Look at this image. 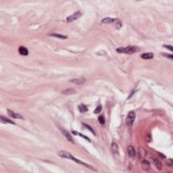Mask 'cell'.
Listing matches in <instances>:
<instances>
[{"label": "cell", "instance_id": "cell-1", "mask_svg": "<svg viewBox=\"0 0 173 173\" xmlns=\"http://www.w3.org/2000/svg\"><path fill=\"white\" fill-rule=\"evenodd\" d=\"M58 154L59 156H60L62 158H66V159H70V160H73V161H75L76 163H77V164L83 165V166H84L88 168L91 169V170H93L94 171H97V170L93 166H91V165H89L88 164H86V163H84V162H82V161H80L79 160H78V159H76V158H75L73 155L70 154V153H68V151L61 150V151H60L58 152Z\"/></svg>", "mask_w": 173, "mask_h": 173}, {"label": "cell", "instance_id": "cell-2", "mask_svg": "<svg viewBox=\"0 0 173 173\" xmlns=\"http://www.w3.org/2000/svg\"><path fill=\"white\" fill-rule=\"evenodd\" d=\"M138 50V48L137 47L134 46H128L126 47H119L116 49V51L118 53H127V54H132V53L137 52Z\"/></svg>", "mask_w": 173, "mask_h": 173}, {"label": "cell", "instance_id": "cell-3", "mask_svg": "<svg viewBox=\"0 0 173 173\" xmlns=\"http://www.w3.org/2000/svg\"><path fill=\"white\" fill-rule=\"evenodd\" d=\"M135 118H136V114H135V112H129L128 115L126 116V123L127 124V126H131L135 121Z\"/></svg>", "mask_w": 173, "mask_h": 173}, {"label": "cell", "instance_id": "cell-4", "mask_svg": "<svg viewBox=\"0 0 173 173\" xmlns=\"http://www.w3.org/2000/svg\"><path fill=\"white\" fill-rule=\"evenodd\" d=\"M82 16V14L80 12L78 11L76 12L75 13H74L73 14H72L70 16H68V18H66V21L67 22H71L75 21L76 20L79 19V18H80V16Z\"/></svg>", "mask_w": 173, "mask_h": 173}, {"label": "cell", "instance_id": "cell-5", "mask_svg": "<svg viewBox=\"0 0 173 173\" xmlns=\"http://www.w3.org/2000/svg\"><path fill=\"white\" fill-rule=\"evenodd\" d=\"M85 79L83 77H80V78H78V79H73L71 80H69L70 83H74V84H82L85 82Z\"/></svg>", "mask_w": 173, "mask_h": 173}, {"label": "cell", "instance_id": "cell-6", "mask_svg": "<svg viewBox=\"0 0 173 173\" xmlns=\"http://www.w3.org/2000/svg\"><path fill=\"white\" fill-rule=\"evenodd\" d=\"M61 131H62L63 135H64V137L66 138L67 140H68L69 142H71L72 143H75V142H74V139H73V138H72V137L70 135V133H68V131H66V130H64V129H62Z\"/></svg>", "mask_w": 173, "mask_h": 173}, {"label": "cell", "instance_id": "cell-7", "mask_svg": "<svg viewBox=\"0 0 173 173\" xmlns=\"http://www.w3.org/2000/svg\"><path fill=\"white\" fill-rule=\"evenodd\" d=\"M127 151H128V154L131 157V158H134L136 155V151L135 148L133 147L132 145H129L127 148Z\"/></svg>", "mask_w": 173, "mask_h": 173}, {"label": "cell", "instance_id": "cell-8", "mask_svg": "<svg viewBox=\"0 0 173 173\" xmlns=\"http://www.w3.org/2000/svg\"><path fill=\"white\" fill-rule=\"evenodd\" d=\"M8 113L9 114V116L12 117L14 118H20V119H23V116H21L20 114H18V113H15L13 111H11L9 110H8Z\"/></svg>", "mask_w": 173, "mask_h": 173}, {"label": "cell", "instance_id": "cell-9", "mask_svg": "<svg viewBox=\"0 0 173 173\" xmlns=\"http://www.w3.org/2000/svg\"><path fill=\"white\" fill-rule=\"evenodd\" d=\"M153 160V162H154V164L155 166V167L157 168H158L159 170H161L162 168V163L160 162V161L158 158H152Z\"/></svg>", "mask_w": 173, "mask_h": 173}, {"label": "cell", "instance_id": "cell-10", "mask_svg": "<svg viewBox=\"0 0 173 173\" xmlns=\"http://www.w3.org/2000/svg\"><path fill=\"white\" fill-rule=\"evenodd\" d=\"M18 52H19V53L20 55H22V56H28V49L25 47H23V46H21V47H19Z\"/></svg>", "mask_w": 173, "mask_h": 173}, {"label": "cell", "instance_id": "cell-11", "mask_svg": "<svg viewBox=\"0 0 173 173\" xmlns=\"http://www.w3.org/2000/svg\"><path fill=\"white\" fill-rule=\"evenodd\" d=\"M76 93V91L72 88L65 89L62 91V93L64 95H73V94H75Z\"/></svg>", "mask_w": 173, "mask_h": 173}, {"label": "cell", "instance_id": "cell-12", "mask_svg": "<svg viewBox=\"0 0 173 173\" xmlns=\"http://www.w3.org/2000/svg\"><path fill=\"white\" fill-rule=\"evenodd\" d=\"M0 120H1V122H3V123H9V124H15V122H13L12 120H9V118H6V117H4L3 116H1L0 117Z\"/></svg>", "mask_w": 173, "mask_h": 173}, {"label": "cell", "instance_id": "cell-13", "mask_svg": "<svg viewBox=\"0 0 173 173\" xmlns=\"http://www.w3.org/2000/svg\"><path fill=\"white\" fill-rule=\"evenodd\" d=\"M116 21V19L112 18H105L102 20V23L103 24H110V23H114Z\"/></svg>", "mask_w": 173, "mask_h": 173}, {"label": "cell", "instance_id": "cell-14", "mask_svg": "<svg viewBox=\"0 0 173 173\" xmlns=\"http://www.w3.org/2000/svg\"><path fill=\"white\" fill-rule=\"evenodd\" d=\"M142 167L145 170H148L150 169V162L146 160H144L142 161Z\"/></svg>", "mask_w": 173, "mask_h": 173}, {"label": "cell", "instance_id": "cell-15", "mask_svg": "<svg viewBox=\"0 0 173 173\" xmlns=\"http://www.w3.org/2000/svg\"><path fill=\"white\" fill-rule=\"evenodd\" d=\"M154 58V53H145L141 55V58L144 60H149L152 59Z\"/></svg>", "mask_w": 173, "mask_h": 173}, {"label": "cell", "instance_id": "cell-16", "mask_svg": "<svg viewBox=\"0 0 173 173\" xmlns=\"http://www.w3.org/2000/svg\"><path fill=\"white\" fill-rule=\"evenodd\" d=\"M112 150L114 154H118V146L116 143L113 142L112 143Z\"/></svg>", "mask_w": 173, "mask_h": 173}, {"label": "cell", "instance_id": "cell-17", "mask_svg": "<svg viewBox=\"0 0 173 173\" xmlns=\"http://www.w3.org/2000/svg\"><path fill=\"white\" fill-rule=\"evenodd\" d=\"M49 36L54 37H56V38H58V39H67V36L62 35H60V34H57V33H52V34H50Z\"/></svg>", "mask_w": 173, "mask_h": 173}, {"label": "cell", "instance_id": "cell-18", "mask_svg": "<svg viewBox=\"0 0 173 173\" xmlns=\"http://www.w3.org/2000/svg\"><path fill=\"white\" fill-rule=\"evenodd\" d=\"M79 110L80 112L83 113V112H85L88 111V108L87 106H85L84 104H80L79 106Z\"/></svg>", "mask_w": 173, "mask_h": 173}, {"label": "cell", "instance_id": "cell-19", "mask_svg": "<svg viewBox=\"0 0 173 173\" xmlns=\"http://www.w3.org/2000/svg\"><path fill=\"white\" fill-rule=\"evenodd\" d=\"M72 133H73V134H75V135H78L79 136H80V137H83L84 139H87V141H90V139H89V138H88L87 137H86V136H84V135H83V134H80V133H78V132H75V131H72Z\"/></svg>", "mask_w": 173, "mask_h": 173}, {"label": "cell", "instance_id": "cell-20", "mask_svg": "<svg viewBox=\"0 0 173 173\" xmlns=\"http://www.w3.org/2000/svg\"><path fill=\"white\" fill-rule=\"evenodd\" d=\"M83 126H85V127H86L87 129H89V131H91V133H93L94 135H95V131H94V130L93 129V128H91V127L90 126H89V125H88L87 124H85V123H83Z\"/></svg>", "mask_w": 173, "mask_h": 173}, {"label": "cell", "instance_id": "cell-21", "mask_svg": "<svg viewBox=\"0 0 173 173\" xmlns=\"http://www.w3.org/2000/svg\"><path fill=\"white\" fill-rule=\"evenodd\" d=\"M98 120L99 122V123L101 124H105V118L103 117V116H99V118H98Z\"/></svg>", "mask_w": 173, "mask_h": 173}, {"label": "cell", "instance_id": "cell-22", "mask_svg": "<svg viewBox=\"0 0 173 173\" xmlns=\"http://www.w3.org/2000/svg\"><path fill=\"white\" fill-rule=\"evenodd\" d=\"M161 54H162V56H163L166 57V58H169V59L171 60L173 59V56L172 54H168V53H162Z\"/></svg>", "mask_w": 173, "mask_h": 173}, {"label": "cell", "instance_id": "cell-23", "mask_svg": "<svg viewBox=\"0 0 173 173\" xmlns=\"http://www.w3.org/2000/svg\"><path fill=\"white\" fill-rule=\"evenodd\" d=\"M102 107L101 105H99V106H98L96 108H95V110H94V114H99L100 112L102 111Z\"/></svg>", "mask_w": 173, "mask_h": 173}, {"label": "cell", "instance_id": "cell-24", "mask_svg": "<svg viewBox=\"0 0 173 173\" xmlns=\"http://www.w3.org/2000/svg\"><path fill=\"white\" fill-rule=\"evenodd\" d=\"M163 47H165V48L168 49L169 50H170V51H173V46H171V45H164Z\"/></svg>", "mask_w": 173, "mask_h": 173}, {"label": "cell", "instance_id": "cell-25", "mask_svg": "<svg viewBox=\"0 0 173 173\" xmlns=\"http://www.w3.org/2000/svg\"><path fill=\"white\" fill-rule=\"evenodd\" d=\"M167 164H168V166H172L173 164V159H168V160H167Z\"/></svg>", "mask_w": 173, "mask_h": 173}, {"label": "cell", "instance_id": "cell-26", "mask_svg": "<svg viewBox=\"0 0 173 173\" xmlns=\"http://www.w3.org/2000/svg\"><path fill=\"white\" fill-rule=\"evenodd\" d=\"M158 155H159V157H160L161 158H163V159H165V158H166V155H164V154H161L160 152H158Z\"/></svg>", "mask_w": 173, "mask_h": 173}]
</instances>
